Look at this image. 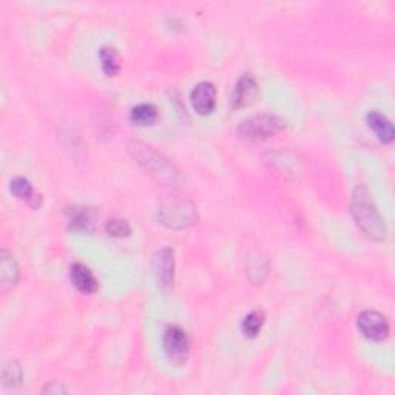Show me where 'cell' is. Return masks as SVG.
<instances>
[{"mask_svg":"<svg viewBox=\"0 0 395 395\" xmlns=\"http://www.w3.org/2000/svg\"><path fill=\"white\" fill-rule=\"evenodd\" d=\"M128 151L136 159L137 164L147 171L153 179H156L159 184L176 187L181 183V171L171 164L166 156H162L161 153L153 150L149 145L139 141H133L128 144Z\"/></svg>","mask_w":395,"mask_h":395,"instance_id":"obj_1","label":"cell"},{"mask_svg":"<svg viewBox=\"0 0 395 395\" xmlns=\"http://www.w3.org/2000/svg\"><path fill=\"white\" fill-rule=\"evenodd\" d=\"M350 212L360 229H362L369 238L375 239V241H383L386 238L384 219L379 213V209H377L371 192H369L365 185H358L354 190Z\"/></svg>","mask_w":395,"mask_h":395,"instance_id":"obj_2","label":"cell"},{"mask_svg":"<svg viewBox=\"0 0 395 395\" xmlns=\"http://www.w3.org/2000/svg\"><path fill=\"white\" fill-rule=\"evenodd\" d=\"M196 209L195 205L187 200H167L159 207V219L164 226L170 229H185L195 224L196 221Z\"/></svg>","mask_w":395,"mask_h":395,"instance_id":"obj_3","label":"cell"},{"mask_svg":"<svg viewBox=\"0 0 395 395\" xmlns=\"http://www.w3.org/2000/svg\"><path fill=\"white\" fill-rule=\"evenodd\" d=\"M285 128V121L273 115H258L246 119L239 125V133L252 141L268 139Z\"/></svg>","mask_w":395,"mask_h":395,"instance_id":"obj_4","label":"cell"},{"mask_svg":"<svg viewBox=\"0 0 395 395\" xmlns=\"http://www.w3.org/2000/svg\"><path fill=\"white\" fill-rule=\"evenodd\" d=\"M162 345H164V352L170 360V363L181 366L187 362L190 343H188V337L183 328H179V326H170V328H167Z\"/></svg>","mask_w":395,"mask_h":395,"instance_id":"obj_5","label":"cell"},{"mask_svg":"<svg viewBox=\"0 0 395 395\" xmlns=\"http://www.w3.org/2000/svg\"><path fill=\"white\" fill-rule=\"evenodd\" d=\"M358 329L367 340L383 341L389 335V321L386 316L377 311H365L357 319Z\"/></svg>","mask_w":395,"mask_h":395,"instance_id":"obj_6","label":"cell"},{"mask_svg":"<svg viewBox=\"0 0 395 395\" xmlns=\"http://www.w3.org/2000/svg\"><path fill=\"white\" fill-rule=\"evenodd\" d=\"M154 275L161 289H170L175 281V252L170 247H162L154 255Z\"/></svg>","mask_w":395,"mask_h":395,"instance_id":"obj_7","label":"cell"},{"mask_svg":"<svg viewBox=\"0 0 395 395\" xmlns=\"http://www.w3.org/2000/svg\"><path fill=\"white\" fill-rule=\"evenodd\" d=\"M190 101L196 113L207 116L217 107V88L212 82L198 84L190 94Z\"/></svg>","mask_w":395,"mask_h":395,"instance_id":"obj_8","label":"cell"},{"mask_svg":"<svg viewBox=\"0 0 395 395\" xmlns=\"http://www.w3.org/2000/svg\"><path fill=\"white\" fill-rule=\"evenodd\" d=\"M256 94H258V84H256L255 77L252 74H244L236 84L231 105H234V108H244L251 105Z\"/></svg>","mask_w":395,"mask_h":395,"instance_id":"obj_9","label":"cell"},{"mask_svg":"<svg viewBox=\"0 0 395 395\" xmlns=\"http://www.w3.org/2000/svg\"><path fill=\"white\" fill-rule=\"evenodd\" d=\"M70 278L73 286L79 292H82V294H94L99 287V282L93 275V272L87 265L81 263H76L71 265Z\"/></svg>","mask_w":395,"mask_h":395,"instance_id":"obj_10","label":"cell"},{"mask_svg":"<svg viewBox=\"0 0 395 395\" xmlns=\"http://www.w3.org/2000/svg\"><path fill=\"white\" fill-rule=\"evenodd\" d=\"M17 280H19V268H17L14 256L10 252L2 251L0 253V289L4 294L17 285Z\"/></svg>","mask_w":395,"mask_h":395,"instance_id":"obj_11","label":"cell"},{"mask_svg":"<svg viewBox=\"0 0 395 395\" xmlns=\"http://www.w3.org/2000/svg\"><path fill=\"white\" fill-rule=\"evenodd\" d=\"M367 125L371 130L375 133V136L379 137V141L383 144H391L395 137V130L394 125L384 115L379 113V111H371L366 116Z\"/></svg>","mask_w":395,"mask_h":395,"instance_id":"obj_12","label":"cell"},{"mask_svg":"<svg viewBox=\"0 0 395 395\" xmlns=\"http://www.w3.org/2000/svg\"><path fill=\"white\" fill-rule=\"evenodd\" d=\"M68 227L73 231H93L94 229V213L85 207H74L67 212Z\"/></svg>","mask_w":395,"mask_h":395,"instance_id":"obj_13","label":"cell"},{"mask_svg":"<svg viewBox=\"0 0 395 395\" xmlns=\"http://www.w3.org/2000/svg\"><path fill=\"white\" fill-rule=\"evenodd\" d=\"M11 192L14 196L19 198V200L27 201L33 207H39L42 198L39 195H36L34 188L31 185V183L28 179L25 178H14L11 181Z\"/></svg>","mask_w":395,"mask_h":395,"instance_id":"obj_14","label":"cell"},{"mask_svg":"<svg viewBox=\"0 0 395 395\" xmlns=\"http://www.w3.org/2000/svg\"><path fill=\"white\" fill-rule=\"evenodd\" d=\"M130 118L132 122L139 127L153 125L158 121V108L153 104H139L133 107Z\"/></svg>","mask_w":395,"mask_h":395,"instance_id":"obj_15","label":"cell"},{"mask_svg":"<svg viewBox=\"0 0 395 395\" xmlns=\"http://www.w3.org/2000/svg\"><path fill=\"white\" fill-rule=\"evenodd\" d=\"M99 59L105 76L111 77L121 71V61H119V55L115 48L102 47L99 51Z\"/></svg>","mask_w":395,"mask_h":395,"instance_id":"obj_16","label":"cell"},{"mask_svg":"<svg viewBox=\"0 0 395 395\" xmlns=\"http://www.w3.org/2000/svg\"><path fill=\"white\" fill-rule=\"evenodd\" d=\"M263 324H264V314L260 311H253L243 320L241 324L243 333L248 338H255L256 335L261 332Z\"/></svg>","mask_w":395,"mask_h":395,"instance_id":"obj_17","label":"cell"},{"mask_svg":"<svg viewBox=\"0 0 395 395\" xmlns=\"http://www.w3.org/2000/svg\"><path fill=\"white\" fill-rule=\"evenodd\" d=\"M105 230L110 236L115 238L130 236L132 234V227L125 219H110L105 224Z\"/></svg>","mask_w":395,"mask_h":395,"instance_id":"obj_18","label":"cell"},{"mask_svg":"<svg viewBox=\"0 0 395 395\" xmlns=\"http://www.w3.org/2000/svg\"><path fill=\"white\" fill-rule=\"evenodd\" d=\"M22 382V369L17 362L6 363L4 367V383L5 386H19Z\"/></svg>","mask_w":395,"mask_h":395,"instance_id":"obj_19","label":"cell"},{"mask_svg":"<svg viewBox=\"0 0 395 395\" xmlns=\"http://www.w3.org/2000/svg\"><path fill=\"white\" fill-rule=\"evenodd\" d=\"M42 392H44V394H67V389L64 388L61 383L51 382V383H47L45 389L42 391Z\"/></svg>","mask_w":395,"mask_h":395,"instance_id":"obj_20","label":"cell"}]
</instances>
